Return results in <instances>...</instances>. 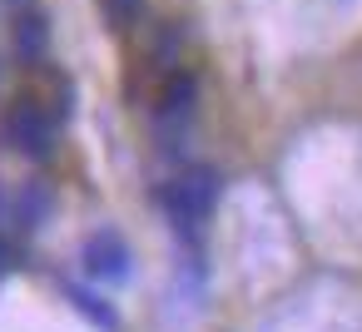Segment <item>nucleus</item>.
<instances>
[{"label":"nucleus","mask_w":362,"mask_h":332,"mask_svg":"<svg viewBox=\"0 0 362 332\" xmlns=\"http://www.w3.org/2000/svg\"><path fill=\"white\" fill-rule=\"evenodd\" d=\"M218 194H223V179H218V169H189V174H179V179H169L154 198H159V208H164V218H169V228H174V238L184 243V248H194L199 243V233H204V218L214 213V203H218Z\"/></svg>","instance_id":"obj_1"},{"label":"nucleus","mask_w":362,"mask_h":332,"mask_svg":"<svg viewBox=\"0 0 362 332\" xmlns=\"http://www.w3.org/2000/svg\"><path fill=\"white\" fill-rule=\"evenodd\" d=\"M0 149H16L25 159H45L55 149V119L45 114L40 100L21 95L11 105H0Z\"/></svg>","instance_id":"obj_2"},{"label":"nucleus","mask_w":362,"mask_h":332,"mask_svg":"<svg viewBox=\"0 0 362 332\" xmlns=\"http://www.w3.org/2000/svg\"><path fill=\"white\" fill-rule=\"evenodd\" d=\"M80 258H85V273H95L100 283H129V273H134V253L119 228H95L85 238Z\"/></svg>","instance_id":"obj_3"},{"label":"nucleus","mask_w":362,"mask_h":332,"mask_svg":"<svg viewBox=\"0 0 362 332\" xmlns=\"http://www.w3.org/2000/svg\"><path fill=\"white\" fill-rule=\"evenodd\" d=\"M194 105H199V80L189 70H169L159 80V95H154V109L164 124H189L194 119Z\"/></svg>","instance_id":"obj_4"},{"label":"nucleus","mask_w":362,"mask_h":332,"mask_svg":"<svg viewBox=\"0 0 362 332\" xmlns=\"http://www.w3.org/2000/svg\"><path fill=\"white\" fill-rule=\"evenodd\" d=\"M45 45H50V20L40 16V11H30V16H21V25H16V50H21V60H45Z\"/></svg>","instance_id":"obj_5"},{"label":"nucleus","mask_w":362,"mask_h":332,"mask_svg":"<svg viewBox=\"0 0 362 332\" xmlns=\"http://www.w3.org/2000/svg\"><path fill=\"white\" fill-rule=\"evenodd\" d=\"M65 292H70V302H75V307H80V312H85V317L100 327V332H115V327H119L115 307H110L100 292H85V287H75V283H65Z\"/></svg>","instance_id":"obj_6"},{"label":"nucleus","mask_w":362,"mask_h":332,"mask_svg":"<svg viewBox=\"0 0 362 332\" xmlns=\"http://www.w3.org/2000/svg\"><path fill=\"white\" fill-rule=\"evenodd\" d=\"M45 213H50V189H45V179H30L21 203H16V218H21V228H35Z\"/></svg>","instance_id":"obj_7"},{"label":"nucleus","mask_w":362,"mask_h":332,"mask_svg":"<svg viewBox=\"0 0 362 332\" xmlns=\"http://www.w3.org/2000/svg\"><path fill=\"white\" fill-rule=\"evenodd\" d=\"M100 11H105L110 30H134L144 20V0H100Z\"/></svg>","instance_id":"obj_8"}]
</instances>
